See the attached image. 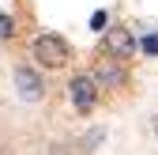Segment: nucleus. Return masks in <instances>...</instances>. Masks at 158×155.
I'll return each mask as SVG.
<instances>
[{"mask_svg":"<svg viewBox=\"0 0 158 155\" xmlns=\"http://www.w3.org/2000/svg\"><path fill=\"white\" fill-rule=\"evenodd\" d=\"M30 53H34V61L45 64V68H64L72 61V49H68V42L60 34H38L34 46H30Z\"/></svg>","mask_w":158,"mask_h":155,"instance_id":"f257e3e1","label":"nucleus"},{"mask_svg":"<svg viewBox=\"0 0 158 155\" xmlns=\"http://www.w3.org/2000/svg\"><path fill=\"white\" fill-rule=\"evenodd\" d=\"M68 95H72V106L75 110H90L94 102H98V83H94V76H72V83H68Z\"/></svg>","mask_w":158,"mask_h":155,"instance_id":"f03ea898","label":"nucleus"},{"mask_svg":"<svg viewBox=\"0 0 158 155\" xmlns=\"http://www.w3.org/2000/svg\"><path fill=\"white\" fill-rule=\"evenodd\" d=\"M106 53L113 57V61H128V57L135 53V38H132V30H124V27H113V30H106Z\"/></svg>","mask_w":158,"mask_h":155,"instance_id":"7ed1b4c3","label":"nucleus"},{"mask_svg":"<svg viewBox=\"0 0 158 155\" xmlns=\"http://www.w3.org/2000/svg\"><path fill=\"white\" fill-rule=\"evenodd\" d=\"M15 87H19V99H27V102H38V99L45 95L42 76H38L34 68H27V64H19V68H15Z\"/></svg>","mask_w":158,"mask_h":155,"instance_id":"20e7f679","label":"nucleus"},{"mask_svg":"<svg viewBox=\"0 0 158 155\" xmlns=\"http://www.w3.org/2000/svg\"><path fill=\"white\" fill-rule=\"evenodd\" d=\"M94 83H98V87H121V83H124V72L117 68L113 61H102V64L94 68Z\"/></svg>","mask_w":158,"mask_h":155,"instance_id":"39448f33","label":"nucleus"},{"mask_svg":"<svg viewBox=\"0 0 158 155\" xmlns=\"http://www.w3.org/2000/svg\"><path fill=\"white\" fill-rule=\"evenodd\" d=\"M11 34H15V19L0 11V38H11Z\"/></svg>","mask_w":158,"mask_h":155,"instance_id":"423d86ee","label":"nucleus"},{"mask_svg":"<svg viewBox=\"0 0 158 155\" xmlns=\"http://www.w3.org/2000/svg\"><path fill=\"white\" fill-rule=\"evenodd\" d=\"M143 53L158 57V34H147V38H143Z\"/></svg>","mask_w":158,"mask_h":155,"instance_id":"0eeeda50","label":"nucleus"},{"mask_svg":"<svg viewBox=\"0 0 158 155\" xmlns=\"http://www.w3.org/2000/svg\"><path fill=\"white\" fill-rule=\"evenodd\" d=\"M106 23H109V15H106V11H94V15H90V27H94V30H102Z\"/></svg>","mask_w":158,"mask_h":155,"instance_id":"6e6552de","label":"nucleus"},{"mask_svg":"<svg viewBox=\"0 0 158 155\" xmlns=\"http://www.w3.org/2000/svg\"><path fill=\"white\" fill-rule=\"evenodd\" d=\"M102 136H106V132H102V129H94V132H90V136H87V140H83V148H87V151H90V148H94V144H98V140H102Z\"/></svg>","mask_w":158,"mask_h":155,"instance_id":"1a4fd4ad","label":"nucleus"},{"mask_svg":"<svg viewBox=\"0 0 158 155\" xmlns=\"http://www.w3.org/2000/svg\"><path fill=\"white\" fill-rule=\"evenodd\" d=\"M154 132H158V117H154Z\"/></svg>","mask_w":158,"mask_h":155,"instance_id":"9d476101","label":"nucleus"}]
</instances>
